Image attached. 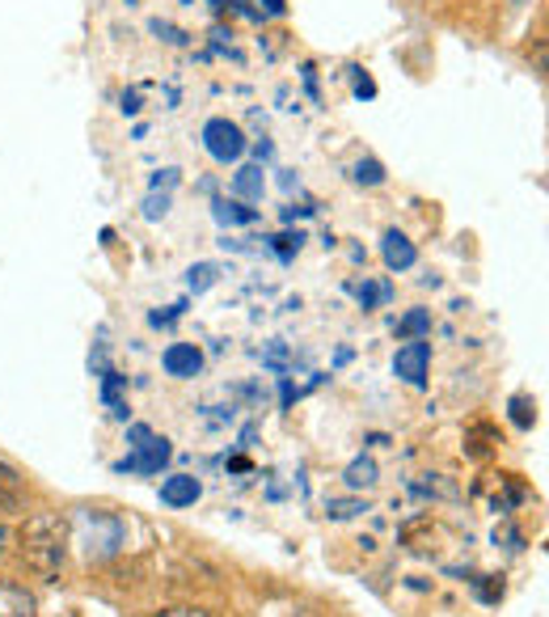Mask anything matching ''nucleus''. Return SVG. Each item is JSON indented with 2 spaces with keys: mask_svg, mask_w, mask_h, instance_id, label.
I'll return each instance as SVG.
<instances>
[{
  "mask_svg": "<svg viewBox=\"0 0 549 617\" xmlns=\"http://www.w3.org/2000/svg\"><path fill=\"white\" fill-rule=\"evenodd\" d=\"M18 554L39 579H55L64 571V554H68V524L55 512L25 516L22 533H18Z\"/></svg>",
  "mask_w": 549,
  "mask_h": 617,
  "instance_id": "nucleus-1",
  "label": "nucleus"
},
{
  "mask_svg": "<svg viewBox=\"0 0 549 617\" xmlns=\"http://www.w3.org/2000/svg\"><path fill=\"white\" fill-rule=\"evenodd\" d=\"M131 440H136V457H127L119 470H131V474H157L169 461V440H157L148 428H131Z\"/></svg>",
  "mask_w": 549,
  "mask_h": 617,
  "instance_id": "nucleus-2",
  "label": "nucleus"
},
{
  "mask_svg": "<svg viewBox=\"0 0 549 617\" xmlns=\"http://www.w3.org/2000/svg\"><path fill=\"white\" fill-rule=\"evenodd\" d=\"M203 148L212 153L215 161L229 166V161H237L241 153H245V132L229 119H212L208 127H203Z\"/></svg>",
  "mask_w": 549,
  "mask_h": 617,
  "instance_id": "nucleus-3",
  "label": "nucleus"
},
{
  "mask_svg": "<svg viewBox=\"0 0 549 617\" xmlns=\"http://www.w3.org/2000/svg\"><path fill=\"white\" fill-rule=\"evenodd\" d=\"M427 368H431V347L423 338H407L402 347H398V356H393V373L414 385V389H423L427 385Z\"/></svg>",
  "mask_w": 549,
  "mask_h": 617,
  "instance_id": "nucleus-4",
  "label": "nucleus"
},
{
  "mask_svg": "<svg viewBox=\"0 0 549 617\" xmlns=\"http://www.w3.org/2000/svg\"><path fill=\"white\" fill-rule=\"evenodd\" d=\"M161 364H166L169 377L191 380V377H199V368H203V352H199L194 343H169L166 356H161Z\"/></svg>",
  "mask_w": 549,
  "mask_h": 617,
  "instance_id": "nucleus-5",
  "label": "nucleus"
},
{
  "mask_svg": "<svg viewBox=\"0 0 549 617\" xmlns=\"http://www.w3.org/2000/svg\"><path fill=\"white\" fill-rule=\"evenodd\" d=\"M381 254H384V266H389V271H410V266L419 262L414 241H410L407 233H398V229H389V233H384Z\"/></svg>",
  "mask_w": 549,
  "mask_h": 617,
  "instance_id": "nucleus-6",
  "label": "nucleus"
},
{
  "mask_svg": "<svg viewBox=\"0 0 549 617\" xmlns=\"http://www.w3.org/2000/svg\"><path fill=\"white\" fill-rule=\"evenodd\" d=\"M199 495H203V487L191 474H169L161 482V503H169V508H191Z\"/></svg>",
  "mask_w": 549,
  "mask_h": 617,
  "instance_id": "nucleus-7",
  "label": "nucleus"
},
{
  "mask_svg": "<svg viewBox=\"0 0 549 617\" xmlns=\"http://www.w3.org/2000/svg\"><path fill=\"white\" fill-rule=\"evenodd\" d=\"M34 596L25 593L22 584H13V579H4L0 575V617H34Z\"/></svg>",
  "mask_w": 549,
  "mask_h": 617,
  "instance_id": "nucleus-8",
  "label": "nucleus"
},
{
  "mask_svg": "<svg viewBox=\"0 0 549 617\" xmlns=\"http://www.w3.org/2000/svg\"><path fill=\"white\" fill-rule=\"evenodd\" d=\"M25 499V478L18 466H9L4 457H0V503L9 508V512H18Z\"/></svg>",
  "mask_w": 549,
  "mask_h": 617,
  "instance_id": "nucleus-9",
  "label": "nucleus"
},
{
  "mask_svg": "<svg viewBox=\"0 0 549 617\" xmlns=\"http://www.w3.org/2000/svg\"><path fill=\"white\" fill-rule=\"evenodd\" d=\"M347 487H351V491H372V487H377V482H381V470H377V461H372V457H356V461H351V466H347Z\"/></svg>",
  "mask_w": 549,
  "mask_h": 617,
  "instance_id": "nucleus-10",
  "label": "nucleus"
},
{
  "mask_svg": "<svg viewBox=\"0 0 549 617\" xmlns=\"http://www.w3.org/2000/svg\"><path fill=\"white\" fill-rule=\"evenodd\" d=\"M431 331V313L427 308H410L407 317L398 322V338H423Z\"/></svg>",
  "mask_w": 549,
  "mask_h": 617,
  "instance_id": "nucleus-11",
  "label": "nucleus"
},
{
  "mask_svg": "<svg viewBox=\"0 0 549 617\" xmlns=\"http://www.w3.org/2000/svg\"><path fill=\"white\" fill-rule=\"evenodd\" d=\"M507 410H511V423L520 431H528L532 423H537V402L528 398V394H516L511 402H507Z\"/></svg>",
  "mask_w": 549,
  "mask_h": 617,
  "instance_id": "nucleus-12",
  "label": "nucleus"
},
{
  "mask_svg": "<svg viewBox=\"0 0 549 617\" xmlns=\"http://www.w3.org/2000/svg\"><path fill=\"white\" fill-rule=\"evenodd\" d=\"M215 280H220V266H215V262H199V266L187 271V287H191L194 296H199V292H208Z\"/></svg>",
  "mask_w": 549,
  "mask_h": 617,
  "instance_id": "nucleus-13",
  "label": "nucleus"
},
{
  "mask_svg": "<svg viewBox=\"0 0 549 617\" xmlns=\"http://www.w3.org/2000/svg\"><path fill=\"white\" fill-rule=\"evenodd\" d=\"M233 187H237V195H245V199H263V169L245 166L237 178H233Z\"/></svg>",
  "mask_w": 549,
  "mask_h": 617,
  "instance_id": "nucleus-14",
  "label": "nucleus"
},
{
  "mask_svg": "<svg viewBox=\"0 0 549 617\" xmlns=\"http://www.w3.org/2000/svg\"><path fill=\"white\" fill-rule=\"evenodd\" d=\"M123 389V377L119 373H106V385H102V398H106V406L115 410V419H127V402L119 398Z\"/></svg>",
  "mask_w": 549,
  "mask_h": 617,
  "instance_id": "nucleus-15",
  "label": "nucleus"
},
{
  "mask_svg": "<svg viewBox=\"0 0 549 617\" xmlns=\"http://www.w3.org/2000/svg\"><path fill=\"white\" fill-rule=\"evenodd\" d=\"M359 512H368V503H359V499H330V503H326V516H330V521H351Z\"/></svg>",
  "mask_w": 549,
  "mask_h": 617,
  "instance_id": "nucleus-16",
  "label": "nucleus"
},
{
  "mask_svg": "<svg viewBox=\"0 0 549 617\" xmlns=\"http://www.w3.org/2000/svg\"><path fill=\"white\" fill-rule=\"evenodd\" d=\"M356 182H368V187H381L384 182V169L381 161H372V157H363L356 166Z\"/></svg>",
  "mask_w": 549,
  "mask_h": 617,
  "instance_id": "nucleus-17",
  "label": "nucleus"
},
{
  "mask_svg": "<svg viewBox=\"0 0 549 617\" xmlns=\"http://www.w3.org/2000/svg\"><path fill=\"white\" fill-rule=\"evenodd\" d=\"M215 216H220L224 224H250V220H254V212L241 208V203H215Z\"/></svg>",
  "mask_w": 549,
  "mask_h": 617,
  "instance_id": "nucleus-18",
  "label": "nucleus"
},
{
  "mask_svg": "<svg viewBox=\"0 0 549 617\" xmlns=\"http://www.w3.org/2000/svg\"><path fill=\"white\" fill-rule=\"evenodd\" d=\"M275 241H279V245H275V250H279V259H292V254L305 245V233H296V238H292V233H284V238H275Z\"/></svg>",
  "mask_w": 549,
  "mask_h": 617,
  "instance_id": "nucleus-19",
  "label": "nucleus"
},
{
  "mask_svg": "<svg viewBox=\"0 0 549 617\" xmlns=\"http://www.w3.org/2000/svg\"><path fill=\"white\" fill-rule=\"evenodd\" d=\"M166 212H169V195H161V199L152 195V199H148V208H144V216H148V220H161Z\"/></svg>",
  "mask_w": 549,
  "mask_h": 617,
  "instance_id": "nucleus-20",
  "label": "nucleus"
},
{
  "mask_svg": "<svg viewBox=\"0 0 549 617\" xmlns=\"http://www.w3.org/2000/svg\"><path fill=\"white\" fill-rule=\"evenodd\" d=\"M161 617H215L212 609H194V605H173V609H166Z\"/></svg>",
  "mask_w": 549,
  "mask_h": 617,
  "instance_id": "nucleus-21",
  "label": "nucleus"
},
{
  "mask_svg": "<svg viewBox=\"0 0 549 617\" xmlns=\"http://www.w3.org/2000/svg\"><path fill=\"white\" fill-rule=\"evenodd\" d=\"M241 4H254L250 13H284V0H241Z\"/></svg>",
  "mask_w": 549,
  "mask_h": 617,
  "instance_id": "nucleus-22",
  "label": "nucleus"
},
{
  "mask_svg": "<svg viewBox=\"0 0 549 617\" xmlns=\"http://www.w3.org/2000/svg\"><path fill=\"white\" fill-rule=\"evenodd\" d=\"M356 97H377V85H372V76H363L356 69Z\"/></svg>",
  "mask_w": 549,
  "mask_h": 617,
  "instance_id": "nucleus-23",
  "label": "nucleus"
},
{
  "mask_svg": "<svg viewBox=\"0 0 549 617\" xmlns=\"http://www.w3.org/2000/svg\"><path fill=\"white\" fill-rule=\"evenodd\" d=\"M478 596H482V600H490V605H495V600L503 596V584H478Z\"/></svg>",
  "mask_w": 549,
  "mask_h": 617,
  "instance_id": "nucleus-24",
  "label": "nucleus"
},
{
  "mask_svg": "<svg viewBox=\"0 0 549 617\" xmlns=\"http://www.w3.org/2000/svg\"><path fill=\"white\" fill-rule=\"evenodd\" d=\"M4 516H9V508H4V503H0V521H4Z\"/></svg>",
  "mask_w": 549,
  "mask_h": 617,
  "instance_id": "nucleus-25",
  "label": "nucleus"
}]
</instances>
